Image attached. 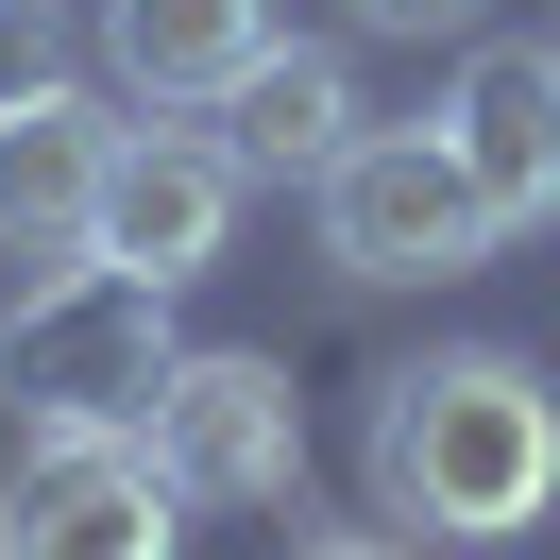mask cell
Returning <instances> with one entry per match:
<instances>
[{
  "label": "cell",
  "instance_id": "obj_1",
  "mask_svg": "<svg viewBox=\"0 0 560 560\" xmlns=\"http://www.w3.org/2000/svg\"><path fill=\"white\" fill-rule=\"evenodd\" d=\"M374 510L424 544H526L560 510V390L526 357H408L374 390Z\"/></svg>",
  "mask_w": 560,
  "mask_h": 560
},
{
  "label": "cell",
  "instance_id": "obj_2",
  "mask_svg": "<svg viewBox=\"0 0 560 560\" xmlns=\"http://www.w3.org/2000/svg\"><path fill=\"white\" fill-rule=\"evenodd\" d=\"M171 289L119 272V255H51L18 306H0V408L35 442H137L153 390H171Z\"/></svg>",
  "mask_w": 560,
  "mask_h": 560
},
{
  "label": "cell",
  "instance_id": "obj_3",
  "mask_svg": "<svg viewBox=\"0 0 560 560\" xmlns=\"http://www.w3.org/2000/svg\"><path fill=\"white\" fill-rule=\"evenodd\" d=\"M492 238H510V221L476 205V171L442 153V119H408V137H357L340 171H323V255H340L357 289H458Z\"/></svg>",
  "mask_w": 560,
  "mask_h": 560
},
{
  "label": "cell",
  "instance_id": "obj_4",
  "mask_svg": "<svg viewBox=\"0 0 560 560\" xmlns=\"http://www.w3.org/2000/svg\"><path fill=\"white\" fill-rule=\"evenodd\" d=\"M137 442L187 510H289L306 492V390H289V357H171Z\"/></svg>",
  "mask_w": 560,
  "mask_h": 560
},
{
  "label": "cell",
  "instance_id": "obj_5",
  "mask_svg": "<svg viewBox=\"0 0 560 560\" xmlns=\"http://www.w3.org/2000/svg\"><path fill=\"white\" fill-rule=\"evenodd\" d=\"M187 492L153 476V442H35L0 476V560H171Z\"/></svg>",
  "mask_w": 560,
  "mask_h": 560
},
{
  "label": "cell",
  "instance_id": "obj_6",
  "mask_svg": "<svg viewBox=\"0 0 560 560\" xmlns=\"http://www.w3.org/2000/svg\"><path fill=\"white\" fill-rule=\"evenodd\" d=\"M238 205H255V171H238V153H221V137H187V119H153V137H119V171H103V238H85V255H119V272L187 289V272H221Z\"/></svg>",
  "mask_w": 560,
  "mask_h": 560
},
{
  "label": "cell",
  "instance_id": "obj_7",
  "mask_svg": "<svg viewBox=\"0 0 560 560\" xmlns=\"http://www.w3.org/2000/svg\"><path fill=\"white\" fill-rule=\"evenodd\" d=\"M442 153L476 171V205L492 221H560V51H458V85H442Z\"/></svg>",
  "mask_w": 560,
  "mask_h": 560
},
{
  "label": "cell",
  "instance_id": "obj_8",
  "mask_svg": "<svg viewBox=\"0 0 560 560\" xmlns=\"http://www.w3.org/2000/svg\"><path fill=\"white\" fill-rule=\"evenodd\" d=\"M103 171H119V119L85 103V85H51V103L0 119V255H85L103 238Z\"/></svg>",
  "mask_w": 560,
  "mask_h": 560
},
{
  "label": "cell",
  "instance_id": "obj_9",
  "mask_svg": "<svg viewBox=\"0 0 560 560\" xmlns=\"http://www.w3.org/2000/svg\"><path fill=\"white\" fill-rule=\"evenodd\" d=\"M221 153H238L255 187H323V171L357 153V69L306 51V35H272L238 85H221Z\"/></svg>",
  "mask_w": 560,
  "mask_h": 560
},
{
  "label": "cell",
  "instance_id": "obj_10",
  "mask_svg": "<svg viewBox=\"0 0 560 560\" xmlns=\"http://www.w3.org/2000/svg\"><path fill=\"white\" fill-rule=\"evenodd\" d=\"M272 51V0H103V69L137 85L153 119H187V103H221V85Z\"/></svg>",
  "mask_w": 560,
  "mask_h": 560
},
{
  "label": "cell",
  "instance_id": "obj_11",
  "mask_svg": "<svg viewBox=\"0 0 560 560\" xmlns=\"http://www.w3.org/2000/svg\"><path fill=\"white\" fill-rule=\"evenodd\" d=\"M69 85V0H0V119Z\"/></svg>",
  "mask_w": 560,
  "mask_h": 560
},
{
  "label": "cell",
  "instance_id": "obj_12",
  "mask_svg": "<svg viewBox=\"0 0 560 560\" xmlns=\"http://www.w3.org/2000/svg\"><path fill=\"white\" fill-rule=\"evenodd\" d=\"M476 18L492 0H357V35H458V51H476Z\"/></svg>",
  "mask_w": 560,
  "mask_h": 560
},
{
  "label": "cell",
  "instance_id": "obj_13",
  "mask_svg": "<svg viewBox=\"0 0 560 560\" xmlns=\"http://www.w3.org/2000/svg\"><path fill=\"white\" fill-rule=\"evenodd\" d=\"M306 560H408V544H390V526H323Z\"/></svg>",
  "mask_w": 560,
  "mask_h": 560
}]
</instances>
